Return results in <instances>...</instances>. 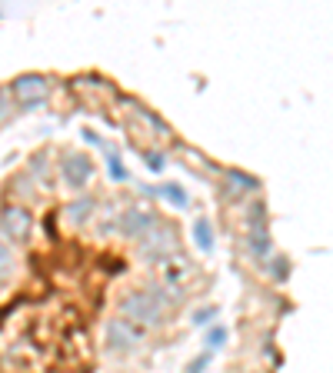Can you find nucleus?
I'll return each mask as SVG.
<instances>
[{
	"instance_id": "14",
	"label": "nucleus",
	"mask_w": 333,
	"mask_h": 373,
	"mask_svg": "<svg viewBox=\"0 0 333 373\" xmlns=\"http://www.w3.org/2000/svg\"><path fill=\"white\" fill-rule=\"evenodd\" d=\"M103 150H107V174H110V181H127L130 174H127V167H124V164H120V157H117V150L114 147H103Z\"/></svg>"
},
{
	"instance_id": "11",
	"label": "nucleus",
	"mask_w": 333,
	"mask_h": 373,
	"mask_svg": "<svg viewBox=\"0 0 333 373\" xmlns=\"http://www.w3.org/2000/svg\"><path fill=\"white\" fill-rule=\"evenodd\" d=\"M147 190L154 193V197H160V200H166L170 207H177V210L190 207V193L183 190L180 183H160V187H147Z\"/></svg>"
},
{
	"instance_id": "15",
	"label": "nucleus",
	"mask_w": 333,
	"mask_h": 373,
	"mask_svg": "<svg viewBox=\"0 0 333 373\" xmlns=\"http://www.w3.org/2000/svg\"><path fill=\"white\" fill-rule=\"evenodd\" d=\"M263 267H267V273L273 277L277 283H283L287 277H290V263H287V257H273V260H263Z\"/></svg>"
},
{
	"instance_id": "3",
	"label": "nucleus",
	"mask_w": 333,
	"mask_h": 373,
	"mask_svg": "<svg viewBox=\"0 0 333 373\" xmlns=\"http://www.w3.org/2000/svg\"><path fill=\"white\" fill-rule=\"evenodd\" d=\"M0 237L11 247H24L34 237V214L24 204H4L0 207Z\"/></svg>"
},
{
	"instance_id": "20",
	"label": "nucleus",
	"mask_w": 333,
	"mask_h": 373,
	"mask_svg": "<svg viewBox=\"0 0 333 373\" xmlns=\"http://www.w3.org/2000/svg\"><path fill=\"white\" fill-rule=\"evenodd\" d=\"M214 317H217V307H200L197 313H193V323H200V327H204V323L214 320Z\"/></svg>"
},
{
	"instance_id": "6",
	"label": "nucleus",
	"mask_w": 333,
	"mask_h": 373,
	"mask_svg": "<svg viewBox=\"0 0 333 373\" xmlns=\"http://www.w3.org/2000/svg\"><path fill=\"white\" fill-rule=\"evenodd\" d=\"M7 93H11V100L20 110H34V107H40V103L51 97V80L44 77V74H20V77H13Z\"/></svg>"
},
{
	"instance_id": "7",
	"label": "nucleus",
	"mask_w": 333,
	"mask_h": 373,
	"mask_svg": "<svg viewBox=\"0 0 333 373\" xmlns=\"http://www.w3.org/2000/svg\"><path fill=\"white\" fill-rule=\"evenodd\" d=\"M157 223H160V217H157L150 207H127V210L117 217V227H120V233H124L127 240H143Z\"/></svg>"
},
{
	"instance_id": "4",
	"label": "nucleus",
	"mask_w": 333,
	"mask_h": 373,
	"mask_svg": "<svg viewBox=\"0 0 333 373\" xmlns=\"http://www.w3.org/2000/svg\"><path fill=\"white\" fill-rule=\"evenodd\" d=\"M141 244V257L150 260V263H164V260H170L174 254H177L180 247V233L174 223H166V220H160L154 230L147 233L143 240H137Z\"/></svg>"
},
{
	"instance_id": "12",
	"label": "nucleus",
	"mask_w": 333,
	"mask_h": 373,
	"mask_svg": "<svg viewBox=\"0 0 333 373\" xmlns=\"http://www.w3.org/2000/svg\"><path fill=\"white\" fill-rule=\"evenodd\" d=\"M90 214H93V197H80V200H74V204H67V210H64V217L74 223V227H80V223H87L90 220Z\"/></svg>"
},
{
	"instance_id": "13",
	"label": "nucleus",
	"mask_w": 333,
	"mask_h": 373,
	"mask_svg": "<svg viewBox=\"0 0 333 373\" xmlns=\"http://www.w3.org/2000/svg\"><path fill=\"white\" fill-rule=\"evenodd\" d=\"M17 270V257H13V247L7 240H0V287H7Z\"/></svg>"
},
{
	"instance_id": "16",
	"label": "nucleus",
	"mask_w": 333,
	"mask_h": 373,
	"mask_svg": "<svg viewBox=\"0 0 333 373\" xmlns=\"http://www.w3.org/2000/svg\"><path fill=\"white\" fill-rule=\"evenodd\" d=\"M227 336H230V330L217 323V327H214V330L207 334V350H210V353H217V350L223 347V343H227Z\"/></svg>"
},
{
	"instance_id": "9",
	"label": "nucleus",
	"mask_w": 333,
	"mask_h": 373,
	"mask_svg": "<svg viewBox=\"0 0 333 373\" xmlns=\"http://www.w3.org/2000/svg\"><path fill=\"white\" fill-rule=\"evenodd\" d=\"M260 190V181L244 174V170H227L223 174V193H256Z\"/></svg>"
},
{
	"instance_id": "21",
	"label": "nucleus",
	"mask_w": 333,
	"mask_h": 373,
	"mask_svg": "<svg viewBox=\"0 0 333 373\" xmlns=\"http://www.w3.org/2000/svg\"><path fill=\"white\" fill-rule=\"evenodd\" d=\"M7 117H11V93L0 87V124H4Z\"/></svg>"
},
{
	"instance_id": "10",
	"label": "nucleus",
	"mask_w": 333,
	"mask_h": 373,
	"mask_svg": "<svg viewBox=\"0 0 333 373\" xmlns=\"http://www.w3.org/2000/svg\"><path fill=\"white\" fill-rule=\"evenodd\" d=\"M190 233H193V244H197V250H200V254H210V250L217 247V230H214V223H210L207 217L193 220Z\"/></svg>"
},
{
	"instance_id": "18",
	"label": "nucleus",
	"mask_w": 333,
	"mask_h": 373,
	"mask_svg": "<svg viewBox=\"0 0 333 373\" xmlns=\"http://www.w3.org/2000/svg\"><path fill=\"white\" fill-rule=\"evenodd\" d=\"M143 160H147V170H154V174L166 167V157L157 154V150H147V154H143Z\"/></svg>"
},
{
	"instance_id": "1",
	"label": "nucleus",
	"mask_w": 333,
	"mask_h": 373,
	"mask_svg": "<svg viewBox=\"0 0 333 373\" xmlns=\"http://www.w3.org/2000/svg\"><path fill=\"white\" fill-rule=\"evenodd\" d=\"M120 317L137 327H160L166 320V310L150 290H127L120 296Z\"/></svg>"
},
{
	"instance_id": "2",
	"label": "nucleus",
	"mask_w": 333,
	"mask_h": 373,
	"mask_svg": "<svg viewBox=\"0 0 333 373\" xmlns=\"http://www.w3.org/2000/svg\"><path fill=\"white\" fill-rule=\"evenodd\" d=\"M247 254L254 260H270L273 254V240H270V230H267V204L263 200H254L247 207Z\"/></svg>"
},
{
	"instance_id": "8",
	"label": "nucleus",
	"mask_w": 333,
	"mask_h": 373,
	"mask_svg": "<svg viewBox=\"0 0 333 373\" xmlns=\"http://www.w3.org/2000/svg\"><path fill=\"white\" fill-rule=\"evenodd\" d=\"M93 174H97V167H93V160H90L87 154L70 150V154H64V160H60V177H64V183L70 190H84V187L93 181Z\"/></svg>"
},
{
	"instance_id": "5",
	"label": "nucleus",
	"mask_w": 333,
	"mask_h": 373,
	"mask_svg": "<svg viewBox=\"0 0 333 373\" xmlns=\"http://www.w3.org/2000/svg\"><path fill=\"white\" fill-rule=\"evenodd\" d=\"M143 343V327L124 320V317H114L103 327V350L114 353V357H124V353H133V350Z\"/></svg>"
},
{
	"instance_id": "19",
	"label": "nucleus",
	"mask_w": 333,
	"mask_h": 373,
	"mask_svg": "<svg viewBox=\"0 0 333 373\" xmlns=\"http://www.w3.org/2000/svg\"><path fill=\"white\" fill-rule=\"evenodd\" d=\"M137 114H141L143 120H147V127H150V130H157V133H166V124H164V120H157V117L150 114V110H143V107H137Z\"/></svg>"
},
{
	"instance_id": "17",
	"label": "nucleus",
	"mask_w": 333,
	"mask_h": 373,
	"mask_svg": "<svg viewBox=\"0 0 333 373\" xmlns=\"http://www.w3.org/2000/svg\"><path fill=\"white\" fill-rule=\"evenodd\" d=\"M210 360H214V353H210V350H204L200 357H193V360L187 363V370H183V373H204L207 367H210Z\"/></svg>"
}]
</instances>
